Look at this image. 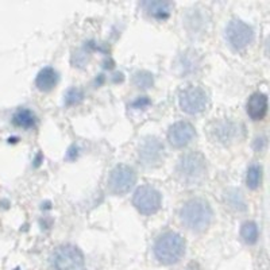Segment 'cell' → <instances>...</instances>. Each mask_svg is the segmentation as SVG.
I'll use <instances>...</instances> for the list:
<instances>
[{
    "instance_id": "6da1fadb",
    "label": "cell",
    "mask_w": 270,
    "mask_h": 270,
    "mask_svg": "<svg viewBox=\"0 0 270 270\" xmlns=\"http://www.w3.org/2000/svg\"><path fill=\"white\" fill-rule=\"evenodd\" d=\"M212 208L208 204V201L203 199H191L182 205L180 211L182 224L188 230L200 232L209 227L212 222Z\"/></svg>"
},
{
    "instance_id": "7a4b0ae2",
    "label": "cell",
    "mask_w": 270,
    "mask_h": 270,
    "mask_svg": "<svg viewBox=\"0 0 270 270\" xmlns=\"http://www.w3.org/2000/svg\"><path fill=\"white\" fill-rule=\"evenodd\" d=\"M176 173L184 185H201L207 178V161L200 153H186L178 159Z\"/></svg>"
},
{
    "instance_id": "3957f363",
    "label": "cell",
    "mask_w": 270,
    "mask_h": 270,
    "mask_svg": "<svg viewBox=\"0 0 270 270\" xmlns=\"http://www.w3.org/2000/svg\"><path fill=\"white\" fill-rule=\"evenodd\" d=\"M185 253V240L177 232H166L154 245L155 258L164 265H173Z\"/></svg>"
},
{
    "instance_id": "277c9868",
    "label": "cell",
    "mask_w": 270,
    "mask_h": 270,
    "mask_svg": "<svg viewBox=\"0 0 270 270\" xmlns=\"http://www.w3.org/2000/svg\"><path fill=\"white\" fill-rule=\"evenodd\" d=\"M53 270H84V255L80 249L73 245L57 247L50 257Z\"/></svg>"
},
{
    "instance_id": "5b68a950",
    "label": "cell",
    "mask_w": 270,
    "mask_h": 270,
    "mask_svg": "<svg viewBox=\"0 0 270 270\" xmlns=\"http://www.w3.org/2000/svg\"><path fill=\"white\" fill-rule=\"evenodd\" d=\"M137 182V173L131 166L116 165L108 176V189L114 195H124Z\"/></svg>"
},
{
    "instance_id": "8992f818",
    "label": "cell",
    "mask_w": 270,
    "mask_h": 270,
    "mask_svg": "<svg viewBox=\"0 0 270 270\" xmlns=\"http://www.w3.org/2000/svg\"><path fill=\"white\" fill-rule=\"evenodd\" d=\"M180 107L184 112L191 114V115H196L200 114L208 107V95L204 89L200 87H186L182 89L180 93Z\"/></svg>"
},
{
    "instance_id": "52a82bcc",
    "label": "cell",
    "mask_w": 270,
    "mask_h": 270,
    "mask_svg": "<svg viewBox=\"0 0 270 270\" xmlns=\"http://www.w3.org/2000/svg\"><path fill=\"white\" fill-rule=\"evenodd\" d=\"M132 204L143 215H153L161 208V193L150 185L139 186L132 197Z\"/></svg>"
},
{
    "instance_id": "ba28073f",
    "label": "cell",
    "mask_w": 270,
    "mask_h": 270,
    "mask_svg": "<svg viewBox=\"0 0 270 270\" xmlns=\"http://www.w3.org/2000/svg\"><path fill=\"white\" fill-rule=\"evenodd\" d=\"M226 38L228 45L235 50H243L253 42L254 30L239 19H232L226 29Z\"/></svg>"
},
{
    "instance_id": "9c48e42d",
    "label": "cell",
    "mask_w": 270,
    "mask_h": 270,
    "mask_svg": "<svg viewBox=\"0 0 270 270\" xmlns=\"http://www.w3.org/2000/svg\"><path fill=\"white\" fill-rule=\"evenodd\" d=\"M165 157V147L155 137H147L139 146V159L147 168H155L161 165Z\"/></svg>"
},
{
    "instance_id": "30bf717a",
    "label": "cell",
    "mask_w": 270,
    "mask_h": 270,
    "mask_svg": "<svg viewBox=\"0 0 270 270\" xmlns=\"http://www.w3.org/2000/svg\"><path fill=\"white\" fill-rule=\"evenodd\" d=\"M196 137V130L192 123L189 122H177L173 126H170L168 131V139L172 146L184 147L192 142Z\"/></svg>"
},
{
    "instance_id": "8fae6325",
    "label": "cell",
    "mask_w": 270,
    "mask_h": 270,
    "mask_svg": "<svg viewBox=\"0 0 270 270\" xmlns=\"http://www.w3.org/2000/svg\"><path fill=\"white\" fill-rule=\"evenodd\" d=\"M246 111L253 120H261L267 112V97L265 93L257 92L251 95L247 101Z\"/></svg>"
},
{
    "instance_id": "7c38bea8",
    "label": "cell",
    "mask_w": 270,
    "mask_h": 270,
    "mask_svg": "<svg viewBox=\"0 0 270 270\" xmlns=\"http://www.w3.org/2000/svg\"><path fill=\"white\" fill-rule=\"evenodd\" d=\"M57 83L58 73L50 66L43 68L35 78V85L41 92H50L51 89H54V87L57 85Z\"/></svg>"
},
{
    "instance_id": "4fadbf2b",
    "label": "cell",
    "mask_w": 270,
    "mask_h": 270,
    "mask_svg": "<svg viewBox=\"0 0 270 270\" xmlns=\"http://www.w3.org/2000/svg\"><path fill=\"white\" fill-rule=\"evenodd\" d=\"M142 8L146 11V14H149L153 18L157 19H165L170 15L173 4L169 2H143Z\"/></svg>"
},
{
    "instance_id": "5bb4252c",
    "label": "cell",
    "mask_w": 270,
    "mask_h": 270,
    "mask_svg": "<svg viewBox=\"0 0 270 270\" xmlns=\"http://www.w3.org/2000/svg\"><path fill=\"white\" fill-rule=\"evenodd\" d=\"M12 123L22 128H31L34 127L37 123V116L33 111L27 108H19L18 111L12 116Z\"/></svg>"
},
{
    "instance_id": "9a60e30c",
    "label": "cell",
    "mask_w": 270,
    "mask_h": 270,
    "mask_svg": "<svg viewBox=\"0 0 270 270\" xmlns=\"http://www.w3.org/2000/svg\"><path fill=\"white\" fill-rule=\"evenodd\" d=\"M240 235L243 240L249 245H254L258 239V227L254 222H245L240 228Z\"/></svg>"
},
{
    "instance_id": "2e32d148",
    "label": "cell",
    "mask_w": 270,
    "mask_h": 270,
    "mask_svg": "<svg viewBox=\"0 0 270 270\" xmlns=\"http://www.w3.org/2000/svg\"><path fill=\"white\" fill-rule=\"evenodd\" d=\"M261 180H262V168L259 165H251L247 170L246 184L250 189H257L261 185Z\"/></svg>"
},
{
    "instance_id": "e0dca14e",
    "label": "cell",
    "mask_w": 270,
    "mask_h": 270,
    "mask_svg": "<svg viewBox=\"0 0 270 270\" xmlns=\"http://www.w3.org/2000/svg\"><path fill=\"white\" fill-rule=\"evenodd\" d=\"M178 65H180V68H181L182 74H189V73H193V72H196V68H197L196 53L182 54L181 57H180V61H178Z\"/></svg>"
},
{
    "instance_id": "ac0fdd59",
    "label": "cell",
    "mask_w": 270,
    "mask_h": 270,
    "mask_svg": "<svg viewBox=\"0 0 270 270\" xmlns=\"http://www.w3.org/2000/svg\"><path fill=\"white\" fill-rule=\"evenodd\" d=\"M132 83L137 88L139 89H149L150 87H153V74L146 72V70H142V72H137L134 74V78H132Z\"/></svg>"
},
{
    "instance_id": "d6986e66",
    "label": "cell",
    "mask_w": 270,
    "mask_h": 270,
    "mask_svg": "<svg viewBox=\"0 0 270 270\" xmlns=\"http://www.w3.org/2000/svg\"><path fill=\"white\" fill-rule=\"evenodd\" d=\"M84 99V93L78 88H70L65 93V104L66 105H76L81 103Z\"/></svg>"
},
{
    "instance_id": "ffe728a7",
    "label": "cell",
    "mask_w": 270,
    "mask_h": 270,
    "mask_svg": "<svg viewBox=\"0 0 270 270\" xmlns=\"http://www.w3.org/2000/svg\"><path fill=\"white\" fill-rule=\"evenodd\" d=\"M235 128L232 127V124L230 123H222L218 126L215 132H218V138L220 139V142H227V139H230L234 134Z\"/></svg>"
},
{
    "instance_id": "44dd1931",
    "label": "cell",
    "mask_w": 270,
    "mask_h": 270,
    "mask_svg": "<svg viewBox=\"0 0 270 270\" xmlns=\"http://www.w3.org/2000/svg\"><path fill=\"white\" fill-rule=\"evenodd\" d=\"M147 105H150V100L147 97H139L138 100H135L131 104L132 108H146Z\"/></svg>"
}]
</instances>
